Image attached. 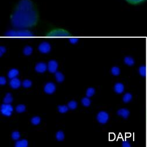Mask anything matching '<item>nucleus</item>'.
<instances>
[{
    "instance_id": "28",
    "label": "nucleus",
    "mask_w": 147,
    "mask_h": 147,
    "mask_svg": "<svg viewBox=\"0 0 147 147\" xmlns=\"http://www.w3.org/2000/svg\"><path fill=\"white\" fill-rule=\"evenodd\" d=\"M126 1L131 5H138L144 3L146 0H126Z\"/></svg>"
},
{
    "instance_id": "27",
    "label": "nucleus",
    "mask_w": 147,
    "mask_h": 147,
    "mask_svg": "<svg viewBox=\"0 0 147 147\" xmlns=\"http://www.w3.org/2000/svg\"><path fill=\"white\" fill-rule=\"evenodd\" d=\"M11 138L14 141H18L20 138V133L18 131H13L11 134Z\"/></svg>"
},
{
    "instance_id": "20",
    "label": "nucleus",
    "mask_w": 147,
    "mask_h": 147,
    "mask_svg": "<svg viewBox=\"0 0 147 147\" xmlns=\"http://www.w3.org/2000/svg\"><path fill=\"white\" fill-rule=\"evenodd\" d=\"M78 102L75 101V100H71L68 103H67V107L69 108V109H71V110H75L78 108Z\"/></svg>"
},
{
    "instance_id": "3",
    "label": "nucleus",
    "mask_w": 147,
    "mask_h": 147,
    "mask_svg": "<svg viewBox=\"0 0 147 147\" xmlns=\"http://www.w3.org/2000/svg\"><path fill=\"white\" fill-rule=\"evenodd\" d=\"M109 119V115L106 111H100L96 115V120L99 123L105 125L108 121Z\"/></svg>"
},
{
    "instance_id": "11",
    "label": "nucleus",
    "mask_w": 147,
    "mask_h": 147,
    "mask_svg": "<svg viewBox=\"0 0 147 147\" xmlns=\"http://www.w3.org/2000/svg\"><path fill=\"white\" fill-rule=\"evenodd\" d=\"M117 114L124 119H127L130 116V111L126 108H121L117 111Z\"/></svg>"
},
{
    "instance_id": "15",
    "label": "nucleus",
    "mask_w": 147,
    "mask_h": 147,
    "mask_svg": "<svg viewBox=\"0 0 147 147\" xmlns=\"http://www.w3.org/2000/svg\"><path fill=\"white\" fill-rule=\"evenodd\" d=\"M12 101H13V96L11 93L10 92L7 93L5 96L4 97V99H3L4 103L11 104L12 102Z\"/></svg>"
},
{
    "instance_id": "2",
    "label": "nucleus",
    "mask_w": 147,
    "mask_h": 147,
    "mask_svg": "<svg viewBox=\"0 0 147 147\" xmlns=\"http://www.w3.org/2000/svg\"><path fill=\"white\" fill-rule=\"evenodd\" d=\"M0 112L3 116L5 117H10L13 113V108L11 104L4 103L0 107Z\"/></svg>"
},
{
    "instance_id": "6",
    "label": "nucleus",
    "mask_w": 147,
    "mask_h": 147,
    "mask_svg": "<svg viewBox=\"0 0 147 147\" xmlns=\"http://www.w3.org/2000/svg\"><path fill=\"white\" fill-rule=\"evenodd\" d=\"M38 50L41 53L47 54L51 51V45L47 42H43L38 45Z\"/></svg>"
},
{
    "instance_id": "14",
    "label": "nucleus",
    "mask_w": 147,
    "mask_h": 147,
    "mask_svg": "<svg viewBox=\"0 0 147 147\" xmlns=\"http://www.w3.org/2000/svg\"><path fill=\"white\" fill-rule=\"evenodd\" d=\"M55 78L58 83H62L65 80V76L61 71H57L55 73Z\"/></svg>"
},
{
    "instance_id": "29",
    "label": "nucleus",
    "mask_w": 147,
    "mask_h": 147,
    "mask_svg": "<svg viewBox=\"0 0 147 147\" xmlns=\"http://www.w3.org/2000/svg\"><path fill=\"white\" fill-rule=\"evenodd\" d=\"M7 80L5 77L4 76H1L0 77V85L1 86H4L7 84Z\"/></svg>"
},
{
    "instance_id": "17",
    "label": "nucleus",
    "mask_w": 147,
    "mask_h": 147,
    "mask_svg": "<svg viewBox=\"0 0 147 147\" xmlns=\"http://www.w3.org/2000/svg\"><path fill=\"white\" fill-rule=\"evenodd\" d=\"M55 138L58 141H63L65 140V133L62 130L57 131L55 134Z\"/></svg>"
},
{
    "instance_id": "23",
    "label": "nucleus",
    "mask_w": 147,
    "mask_h": 147,
    "mask_svg": "<svg viewBox=\"0 0 147 147\" xmlns=\"http://www.w3.org/2000/svg\"><path fill=\"white\" fill-rule=\"evenodd\" d=\"M32 84H33L32 82L29 79H24L22 82V86L24 88H28L31 87Z\"/></svg>"
},
{
    "instance_id": "1",
    "label": "nucleus",
    "mask_w": 147,
    "mask_h": 147,
    "mask_svg": "<svg viewBox=\"0 0 147 147\" xmlns=\"http://www.w3.org/2000/svg\"><path fill=\"white\" fill-rule=\"evenodd\" d=\"M39 16L34 3L31 0H20L16 4L11 16L13 25L18 28L36 26Z\"/></svg>"
},
{
    "instance_id": "10",
    "label": "nucleus",
    "mask_w": 147,
    "mask_h": 147,
    "mask_svg": "<svg viewBox=\"0 0 147 147\" xmlns=\"http://www.w3.org/2000/svg\"><path fill=\"white\" fill-rule=\"evenodd\" d=\"M113 90L116 94H120L125 91V86L122 83L117 82L113 86Z\"/></svg>"
},
{
    "instance_id": "30",
    "label": "nucleus",
    "mask_w": 147,
    "mask_h": 147,
    "mask_svg": "<svg viewBox=\"0 0 147 147\" xmlns=\"http://www.w3.org/2000/svg\"><path fill=\"white\" fill-rule=\"evenodd\" d=\"M125 63H126L127 65L131 66V65H132L133 64L134 62L133 61V59H132L131 58L127 57V58H125Z\"/></svg>"
},
{
    "instance_id": "4",
    "label": "nucleus",
    "mask_w": 147,
    "mask_h": 147,
    "mask_svg": "<svg viewBox=\"0 0 147 147\" xmlns=\"http://www.w3.org/2000/svg\"><path fill=\"white\" fill-rule=\"evenodd\" d=\"M49 34L53 37H65L69 35V32L63 29L56 28L49 32Z\"/></svg>"
},
{
    "instance_id": "8",
    "label": "nucleus",
    "mask_w": 147,
    "mask_h": 147,
    "mask_svg": "<svg viewBox=\"0 0 147 147\" xmlns=\"http://www.w3.org/2000/svg\"><path fill=\"white\" fill-rule=\"evenodd\" d=\"M48 68V65L43 62H40L37 63L35 66V70L37 73H44Z\"/></svg>"
},
{
    "instance_id": "16",
    "label": "nucleus",
    "mask_w": 147,
    "mask_h": 147,
    "mask_svg": "<svg viewBox=\"0 0 147 147\" xmlns=\"http://www.w3.org/2000/svg\"><path fill=\"white\" fill-rule=\"evenodd\" d=\"M133 99V95L130 92H127L124 94L122 98V101L125 103H129Z\"/></svg>"
},
{
    "instance_id": "7",
    "label": "nucleus",
    "mask_w": 147,
    "mask_h": 147,
    "mask_svg": "<svg viewBox=\"0 0 147 147\" xmlns=\"http://www.w3.org/2000/svg\"><path fill=\"white\" fill-rule=\"evenodd\" d=\"M58 63L55 60H51L48 63V70L51 73H55L57 71Z\"/></svg>"
},
{
    "instance_id": "26",
    "label": "nucleus",
    "mask_w": 147,
    "mask_h": 147,
    "mask_svg": "<svg viewBox=\"0 0 147 147\" xmlns=\"http://www.w3.org/2000/svg\"><path fill=\"white\" fill-rule=\"evenodd\" d=\"M111 73L113 76H119L120 73V69L119 67L114 66L111 69Z\"/></svg>"
},
{
    "instance_id": "31",
    "label": "nucleus",
    "mask_w": 147,
    "mask_h": 147,
    "mask_svg": "<svg viewBox=\"0 0 147 147\" xmlns=\"http://www.w3.org/2000/svg\"><path fill=\"white\" fill-rule=\"evenodd\" d=\"M0 53H1V56H2L6 51V48L4 46H1V47H0Z\"/></svg>"
},
{
    "instance_id": "21",
    "label": "nucleus",
    "mask_w": 147,
    "mask_h": 147,
    "mask_svg": "<svg viewBox=\"0 0 147 147\" xmlns=\"http://www.w3.org/2000/svg\"><path fill=\"white\" fill-rule=\"evenodd\" d=\"M30 122H31V123H32L33 125L37 126V125H38L39 124H40V123H41V118H40L39 116H33V117L31 119Z\"/></svg>"
},
{
    "instance_id": "24",
    "label": "nucleus",
    "mask_w": 147,
    "mask_h": 147,
    "mask_svg": "<svg viewBox=\"0 0 147 147\" xmlns=\"http://www.w3.org/2000/svg\"><path fill=\"white\" fill-rule=\"evenodd\" d=\"M58 112L61 113H65L67 112H68L69 108L67 105H61L58 107Z\"/></svg>"
},
{
    "instance_id": "32",
    "label": "nucleus",
    "mask_w": 147,
    "mask_h": 147,
    "mask_svg": "<svg viewBox=\"0 0 147 147\" xmlns=\"http://www.w3.org/2000/svg\"><path fill=\"white\" fill-rule=\"evenodd\" d=\"M122 146H125V147H130L131 145L129 142L125 141L123 144H122Z\"/></svg>"
},
{
    "instance_id": "19",
    "label": "nucleus",
    "mask_w": 147,
    "mask_h": 147,
    "mask_svg": "<svg viewBox=\"0 0 147 147\" xmlns=\"http://www.w3.org/2000/svg\"><path fill=\"white\" fill-rule=\"evenodd\" d=\"M81 102H82V104L85 107H88L91 103V101L90 99V97H88L87 96L86 97L83 98Z\"/></svg>"
},
{
    "instance_id": "22",
    "label": "nucleus",
    "mask_w": 147,
    "mask_h": 147,
    "mask_svg": "<svg viewBox=\"0 0 147 147\" xmlns=\"http://www.w3.org/2000/svg\"><path fill=\"white\" fill-rule=\"evenodd\" d=\"M15 109L18 113H23L24 112H25L26 109V107L24 104H19L16 106Z\"/></svg>"
},
{
    "instance_id": "13",
    "label": "nucleus",
    "mask_w": 147,
    "mask_h": 147,
    "mask_svg": "<svg viewBox=\"0 0 147 147\" xmlns=\"http://www.w3.org/2000/svg\"><path fill=\"white\" fill-rule=\"evenodd\" d=\"M29 145V142L26 139H22L16 141L15 144V147H27Z\"/></svg>"
},
{
    "instance_id": "12",
    "label": "nucleus",
    "mask_w": 147,
    "mask_h": 147,
    "mask_svg": "<svg viewBox=\"0 0 147 147\" xmlns=\"http://www.w3.org/2000/svg\"><path fill=\"white\" fill-rule=\"evenodd\" d=\"M19 75V71L18 70V69L16 68H13L9 70L7 75H8V78L9 79H12L17 78V76H18Z\"/></svg>"
},
{
    "instance_id": "5",
    "label": "nucleus",
    "mask_w": 147,
    "mask_h": 147,
    "mask_svg": "<svg viewBox=\"0 0 147 147\" xmlns=\"http://www.w3.org/2000/svg\"><path fill=\"white\" fill-rule=\"evenodd\" d=\"M56 85L53 82H47L44 86V91L47 94H53L56 91Z\"/></svg>"
},
{
    "instance_id": "18",
    "label": "nucleus",
    "mask_w": 147,
    "mask_h": 147,
    "mask_svg": "<svg viewBox=\"0 0 147 147\" xmlns=\"http://www.w3.org/2000/svg\"><path fill=\"white\" fill-rule=\"evenodd\" d=\"M23 53L24 55L26 56H29L30 55L33 53V48L31 46L27 45L24 48Z\"/></svg>"
},
{
    "instance_id": "25",
    "label": "nucleus",
    "mask_w": 147,
    "mask_h": 147,
    "mask_svg": "<svg viewBox=\"0 0 147 147\" xmlns=\"http://www.w3.org/2000/svg\"><path fill=\"white\" fill-rule=\"evenodd\" d=\"M95 92V90L93 87H88L86 92V95L88 97H91L92 96Z\"/></svg>"
},
{
    "instance_id": "9",
    "label": "nucleus",
    "mask_w": 147,
    "mask_h": 147,
    "mask_svg": "<svg viewBox=\"0 0 147 147\" xmlns=\"http://www.w3.org/2000/svg\"><path fill=\"white\" fill-rule=\"evenodd\" d=\"M9 86L13 88V89H18L19 88L21 85H22V82L20 80L17 78L12 79L10 80L9 82Z\"/></svg>"
}]
</instances>
